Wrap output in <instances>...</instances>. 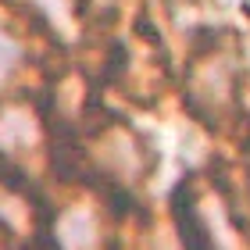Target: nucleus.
Returning <instances> with one entry per match:
<instances>
[{
  "label": "nucleus",
  "instance_id": "obj_2",
  "mask_svg": "<svg viewBox=\"0 0 250 250\" xmlns=\"http://www.w3.org/2000/svg\"><path fill=\"white\" fill-rule=\"evenodd\" d=\"M125 64H129V50H125V43H111V50H107V61H104V83H118L122 72H125Z\"/></svg>",
  "mask_w": 250,
  "mask_h": 250
},
{
  "label": "nucleus",
  "instance_id": "obj_3",
  "mask_svg": "<svg viewBox=\"0 0 250 250\" xmlns=\"http://www.w3.org/2000/svg\"><path fill=\"white\" fill-rule=\"evenodd\" d=\"M189 43H193V50L197 54H208V50H214L218 47V36H214V29H193V36H189Z\"/></svg>",
  "mask_w": 250,
  "mask_h": 250
},
{
  "label": "nucleus",
  "instance_id": "obj_1",
  "mask_svg": "<svg viewBox=\"0 0 250 250\" xmlns=\"http://www.w3.org/2000/svg\"><path fill=\"white\" fill-rule=\"evenodd\" d=\"M172 218L179 229V243L183 250H218L211 240V229L197 214V193H193V172L183 175V183L172 189Z\"/></svg>",
  "mask_w": 250,
  "mask_h": 250
},
{
  "label": "nucleus",
  "instance_id": "obj_4",
  "mask_svg": "<svg viewBox=\"0 0 250 250\" xmlns=\"http://www.w3.org/2000/svg\"><path fill=\"white\" fill-rule=\"evenodd\" d=\"M136 32H143V40H150V43H161V32L150 25V18H146V15L136 18Z\"/></svg>",
  "mask_w": 250,
  "mask_h": 250
},
{
  "label": "nucleus",
  "instance_id": "obj_5",
  "mask_svg": "<svg viewBox=\"0 0 250 250\" xmlns=\"http://www.w3.org/2000/svg\"><path fill=\"white\" fill-rule=\"evenodd\" d=\"M86 7H89V0H79V7H75V15H79V18H83V15H86Z\"/></svg>",
  "mask_w": 250,
  "mask_h": 250
}]
</instances>
